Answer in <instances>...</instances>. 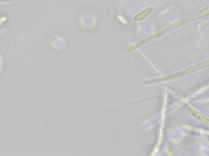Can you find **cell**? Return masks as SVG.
Instances as JSON below:
<instances>
[{"label": "cell", "instance_id": "1", "mask_svg": "<svg viewBox=\"0 0 209 156\" xmlns=\"http://www.w3.org/2000/svg\"><path fill=\"white\" fill-rule=\"evenodd\" d=\"M152 11V7L147 8L145 10H144V11H142L141 12H140L139 13L136 15L135 17V18H134V20H135V21H141L142 19H144V18H146L148 15L150 14Z\"/></svg>", "mask_w": 209, "mask_h": 156}]
</instances>
